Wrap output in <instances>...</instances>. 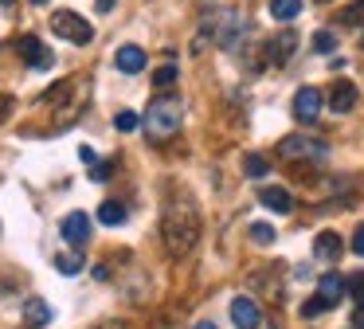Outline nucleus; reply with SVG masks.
<instances>
[{
    "label": "nucleus",
    "instance_id": "cd10ccee",
    "mask_svg": "<svg viewBox=\"0 0 364 329\" xmlns=\"http://www.w3.org/2000/svg\"><path fill=\"white\" fill-rule=\"evenodd\" d=\"M110 172H114V164H95V169H90V180H110Z\"/></svg>",
    "mask_w": 364,
    "mask_h": 329
},
{
    "label": "nucleus",
    "instance_id": "9d476101",
    "mask_svg": "<svg viewBox=\"0 0 364 329\" xmlns=\"http://www.w3.org/2000/svg\"><path fill=\"white\" fill-rule=\"evenodd\" d=\"M294 47H298V36H294V31H278V36L267 43V59L270 63H286L294 55Z\"/></svg>",
    "mask_w": 364,
    "mask_h": 329
},
{
    "label": "nucleus",
    "instance_id": "6ab92c4d",
    "mask_svg": "<svg viewBox=\"0 0 364 329\" xmlns=\"http://www.w3.org/2000/svg\"><path fill=\"white\" fill-rule=\"evenodd\" d=\"M314 51H321V55H329V51H337V36H333L329 28H321V31H314Z\"/></svg>",
    "mask_w": 364,
    "mask_h": 329
},
{
    "label": "nucleus",
    "instance_id": "f3484780",
    "mask_svg": "<svg viewBox=\"0 0 364 329\" xmlns=\"http://www.w3.org/2000/svg\"><path fill=\"white\" fill-rule=\"evenodd\" d=\"M301 12V0H270V16L274 20H294Z\"/></svg>",
    "mask_w": 364,
    "mask_h": 329
},
{
    "label": "nucleus",
    "instance_id": "f257e3e1",
    "mask_svg": "<svg viewBox=\"0 0 364 329\" xmlns=\"http://www.w3.org/2000/svg\"><path fill=\"white\" fill-rule=\"evenodd\" d=\"M161 235H165V251L168 255H188L200 239V216L188 204H168L165 216H161Z\"/></svg>",
    "mask_w": 364,
    "mask_h": 329
},
{
    "label": "nucleus",
    "instance_id": "f8f14e48",
    "mask_svg": "<svg viewBox=\"0 0 364 329\" xmlns=\"http://www.w3.org/2000/svg\"><path fill=\"white\" fill-rule=\"evenodd\" d=\"M259 200L267 204L270 212H278V216H286V212H294V196L286 192V188H278V184L262 188V192H259Z\"/></svg>",
    "mask_w": 364,
    "mask_h": 329
},
{
    "label": "nucleus",
    "instance_id": "1a4fd4ad",
    "mask_svg": "<svg viewBox=\"0 0 364 329\" xmlns=\"http://www.w3.org/2000/svg\"><path fill=\"white\" fill-rule=\"evenodd\" d=\"M278 153L282 157H325V145L321 141H306V137H286L278 145Z\"/></svg>",
    "mask_w": 364,
    "mask_h": 329
},
{
    "label": "nucleus",
    "instance_id": "4468645a",
    "mask_svg": "<svg viewBox=\"0 0 364 329\" xmlns=\"http://www.w3.org/2000/svg\"><path fill=\"white\" fill-rule=\"evenodd\" d=\"M317 294L329 306H337L341 298H345V278H341V274H321V278H317Z\"/></svg>",
    "mask_w": 364,
    "mask_h": 329
},
{
    "label": "nucleus",
    "instance_id": "7c9ffc66",
    "mask_svg": "<svg viewBox=\"0 0 364 329\" xmlns=\"http://www.w3.org/2000/svg\"><path fill=\"white\" fill-rule=\"evenodd\" d=\"M95 329H126L122 321H102V325H95Z\"/></svg>",
    "mask_w": 364,
    "mask_h": 329
},
{
    "label": "nucleus",
    "instance_id": "ddd939ff",
    "mask_svg": "<svg viewBox=\"0 0 364 329\" xmlns=\"http://www.w3.org/2000/svg\"><path fill=\"white\" fill-rule=\"evenodd\" d=\"M114 63H118V70H126V75H137V70H145V51L134 43H126V47H118Z\"/></svg>",
    "mask_w": 364,
    "mask_h": 329
},
{
    "label": "nucleus",
    "instance_id": "0eeeda50",
    "mask_svg": "<svg viewBox=\"0 0 364 329\" xmlns=\"http://www.w3.org/2000/svg\"><path fill=\"white\" fill-rule=\"evenodd\" d=\"M231 321H235L239 329H259L262 313H259V306H255L251 298H235V302H231Z\"/></svg>",
    "mask_w": 364,
    "mask_h": 329
},
{
    "label": "nucleus",
    "instance_id": "bb28decb",
    "mask_svg": "<svg viewBox=\"0 0 364 329\" xmlns=\"http://www.w3.org/2000/svg\"><path fill=\"white\" fill-rule=\"evenodd\" d=\"M345 290H353V298H356V302H360L364 306V274H356V278L353 282H348V286Z\"/></svg>",
    "mask_w": 364,
    "mask_h": 329
},
{
    "label": "nucleus",
    "instance_id": "6e6552de",
    "mask_svg": "<svg viewBox=\"0 0 364 329\" xmlns=\"http://www.w3.org/2000/svg\"><path fill=\"white\" fill-rule=\"evenodd\" d=\"M341 251H345V243H341L337 231H321V235L314 239V255L321 258V263H337Z\"/></svg>",
    "mask_w": 364,
    "mask_h": 329
},
{
    "label": "nucleus",
    "instance_id": "423d86ee",
    "mask_svg": "<svg viewBox=\"0 0 364 329\" xmlns=\"http://www.w3.org/2000/svg\"><path fill=\"white\" fill-rule=\"evenodd\" d=\"M63 239L71 243V247H87V239H90V219L82 216V212H71V216L63 219Z\"/></svg>",
    "mask_w": 364,
    "mask_h": 329
},
{
    "label": "nucleus",
    "instance_id": "4be33fe9",
    "mask_svg": "<svg viewBox=\"0 0 364 329\" xmlns=\"http://www.w3.org/2000/svg\"><path fill=\"white\" fill-rule=\"evenodd\" d=\"M341 20L348 24V28H356V24H364V0H353V4L341 12Z\"/></svg>",
    "mask_w": 364,
    "mask_h": 329
},
{
    "label": "nucleus",
    "instance_id": "39448f33",
    "mask_svg": "<svg viewBox=\"0 0 364 329\" xmlns=\"http://www.w3.org/2000/svg\"><path fill=\"white\" fill-rule=\"evenodd\" d=\"M16 47H20V59H24L28 67H40V70H48L51 63H55V55H51L48 47H43L40 39H36V36H20V43H16Z\"/></svg>",
    "mask_w": 364,
    "mask_h": 329
},
{
    "label": "nucleus",
    "instance_id": "c85d7f7f",
    "mask_svg": "<svg viewBox=\"0 0 364 329\" xmlns=\"http://www.w3.org/2000/svg\"><path fill=\"white\" fill-rule=\"evenodd\" d=\"M353 255H360V258H364V224L356 227V235H353Z\"/></svg>",
    "mask_w": 364,
    "mask_h": 329
},
{
    "label": "nucleus",
    "instance_id": "393cba45",
    "mask_svg": "<svg viewBox=\"0 0 364 329\" xmlns=\"http://www.w3.org/2000/svg\"><path fill=\"white\" fill-rule=\"evenodd\" d=\"M251 239L267 247V243H274V239H278V235H274V227H270V224H251Z\"/></svg>",
    "mask_w": 364,
    "mask_h": 329
},
{
    "label": "nucleus",
    "instance_id": "aec40b11",
    "mask_svg": "<svg viewBox=\"0 0 364 329\" xmlns=\"http://www.w3.org/2000/svg\"><path fill=\"white\" fill-rule=\"evenodd\" d=\"M55 266H59V274H79L82 271V255H75V251L71 255H59Z\"/></svg>",
    "mask_w": 364,
    "mask_h": 329
},
{
    "label": "nucleus",
    "instance_id": "a211bd4d",
    "mask_svg": "<svg viewBox=\"0 0 364 329\" xmlns=\"http://www.w3.org/2000/svg\"><path fill=\"white\" fill-rule=\"evenodd\" d=\"M243 169H247V177H251V180H262V177L270 172V164L262 161L259 153H247V157H243Z\"/></svg>",
    "mask_w": 364,
    "mask_h": 329
},
{
    "label": "nucleus",
    "instance_id": "20e7f679",
    "mask_svg": "<svg viewBox=\"0 0 364 329\" xmlns=\"http://www.w3.org/2000/svg\"><path fill=\"white\" fill-rule=\"evenodd\" d=\"M321 90H317V86H301L298 94H294V118H298V122H317V118H321Z\"/></svg>",
    "mask_w": 364,
    "mask_h": 329
},
{
    "label": "nucleus",
    "instance_id": "9b49d317",
    "mask_svg": "<svg viewBox=\"0 0 364 329\" xmlns=\"http://www.w3.org/2000/svg\"><path fill=\"white\" fill-rule=\"evenodd\" d=\"M329 106H333V114H348V110L356 106V86L353 83H333Z\"/></svg>",
    "mask_w": 364,
    "mask_h": 329
},
{
    "label": "nucleus",
    "instance_id": "473e14b6",
    "mask_svg": "<svg viewBox=\"0 0 364 329\" xmlns=\"http://www.w3.org/2000/svg\"><path fill=\"white\" fill-rule=\"evenodd\" d=\"M196 329H215V325H212V321H200V325H196Z\"/></svg>",
    "mask_w": 364,
    "mask_h": 329
},
{
    "label": "nucleus",
    "instance_id": "c756f323",
    "mask_svg": "<svg viewBox=\"0 0 364 329\" xmlns=\"http://www.w3.org/2000/svg\"><path fill=\"white\" fill-rule=\"evenodd\" d=\"M79 157H82L87 164H95V149H90V145H82V149H79Z\"/></svg>",
    "mask_w": 364,
    "mask_h": 329
},
{
    "label": "nucleus",
    "instance_id": "a878e982",
    "mask_svg": "<svg viewBox=\"0 0 364 329\" xmlns=\"http://www.w3.org/2000/svg\"><path fill=\"white\" fill-rule=\"evenodd\" d=\"M67 94H71V83H59V86H51V90L43 94V102H48V106H55V102H63Z\"/></svg>",
    "mask_w": 364,
    "mask_h": 329
},
{
    "label": "nucleus",
    "instance_id": "b1692460",
    "mask_svg": "<svg viewBox=\"0 0 364 329\" xmlns=\"http://www.w3.org/2000/svg\"><path fill=\"white\" fill-rule=\"evenodd\" d=\"M325 310H333V306L325 302L321 294H314V298H309L306 306H301V318H317V313H325Z\"/></svg>",
    "mask_w": 364,
    "mask_h": 329
},
{
    "label": "nucleus",
    "instance_id": "2eb2a0df",
    "mask_svg": "<svg viewBox=\"0 0 364 329\" xmlns=\"http://www.w3.org/2000/svg\"><path fill=\"white\" fill-rule=\"evenodd\" d=\"M24 321H28V325H48V321H51V306L43 302V298H28V302H24Z\"/></svg>",
    "mask_w": 364,
    "mask_h": 329
},
{
    "label": "nucleus",
    "instance_id": "f03ea898",
    "mask_svg": "<svg viewBox=\"0 0 364 329\" xmlns=\"http://www.w3.org/2000/svg\"><path fill=\"white\" fill-rule=\"evenodd\" d=\"M181 130V102L176 98H153L145 110V133L153 141H165Z\"/></svg>",
    "mask_w": 364,
    "mask_h": 329
},
{
    "label": "nucleus",
    "instance_id": "7ed1b4c3",
    "mask_svg": "<svg viewBox=\"0 0 364 329\" xmlns=\"http://www.w3.org/2000/svg\"><path fill=\"white\" fill-rule=\"evenodd\" d=\"M51 31L71 39V43H90V39H95V28H90L79 12H55L51 16Z\"/></svg>",
    "mask_w": 364,
    "mask_h": 329
},
{
    "label": "nucleus",
    "instance_id": "2f4dec72",
    "mask_svg": "<svg viewBox=\"0 0 364 329\" xmlns=\"http://www.w3.org/2000/svg\"><path fill=\"white\" fill-rule=\"evenodd\" d=\"M95 4H98V12H110V8H114V0H95Z\"/></svg>",
    "mask_w": 364,
    "mask_h": 329
},
{
    "label": "nucleus",
    "instance_id": "72a5a7b5",
    "mask_svg": "<svg viewBox=\"0 0 364 329\" xmlns=\"http://www.w3.org/2000/svg\"><path fill=\"white\" fill-rule=\"evenodd\" d=\"M32 4H48V0H32Z\"/></svg>",
    "mask_w": 364,
    "mask_h": 329
},
{
    "label": "nucleus",
    "instance_id": "dca6fc26",
    "mask_svg": "<svg viewBox=\"0 0 364 329\" xmlns=\"http://www.w3.org/2000/svg\"><path fill=\"white\" fill-rule=\"evenodd\" d=\"M126 216H129L126 204H118V200H106L102 208H98V219H102L106 227H122V224H126Z\"/></svg>",
    "mask_w": 364,
    "mask_h": 329
},
{
    "label": "nucleus",
    "instance_id": "412c9836",
    "mask_svg": "<svg viewBox=\"0 0 364 329\" xmlns=\"http://www.w3.org/2000/svg\"><path fill=\"white\" fill-rule=\"evenodd\" d=\"M173 83H176V67H173V63H165V67L153 70V86H161V90H165V86H173Z\"/></svg>",
    "mask_w": 364,
    "mask_h": 329
},
{
    "label": "nucleus",
    "instance_id": "5701e85b",
    "mask_svg": "<svg viewBox=\"0 0 364 329\" xmlns=\"http://www.w3.org/2000/svg\"><path fill=\"white\" fill-rule=\"evenodd\" d=\"M114 125H118V130H122V133H134V130H137V125H141V118H137V114H134V110H122V114H118V118H114Z\"/></svg>",
    "mask_w": 364,
    "mask_h": 329
}]
</instances>
